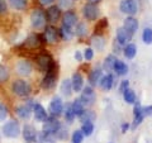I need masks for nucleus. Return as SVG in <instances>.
<instances>
[{
  "mask_svg": "<svg viewBox=\"0 0 152 143\" xmlns=\"http://www.w3.org/2000/svg\"><path fill=\"white\" fill-rule=\"evenodd\" d=\"M8 115H9V110H8L7 105H4L3 103H0V122L5 120L8 118Z\"/></svg>",
  "mask_w": 152,
  "mask_h": 143,
  "instance_id": "c03bdc74",
  "label": "nucleus"
},
{
  "mask_svg": "<svg viewBox=\"0 0 152 143\" xmlns=\"http://www.w3.org/2000/svg\"><path fill=\"white\" fill-rule=\"evenodd\" d=\"M83 55H81V52H79V51H76V53H75V60L77 61V62H81L83 61Z\"/></svg>",
  "mask_w": 152,
  "mask_h": 143,
  "instance_id": "603ef678",
  "label": "nucleus"
},
{
  "mask_svg": "<svg viewBox=\"0 0 152 143\" xmlns=\"http://www.w3.org/2000/svg\"><path fill=\"white\" fill-rule=\"evenodd\" d=\"M142 39L146 45H152V28H145L142 32Z\"/></svg>",
  "mask_w": 152,
  "mask_h": 143,
  "instance_id": "58836bf2",
  "label": "nucleus"
},
{
  "mask_svg": "<svg viewBox=\"0 0 152 143\" xmlns=\"http://www.w3.org/2000/svg\"><path fill=\"white\" fill-rule=\"evenodd\" d=\"M32 110H33V114H34V119L37 122H41V123H43L47 117H48V114H47L46 112V109L41 105V104H34L32 108Z\"/></svg>",
  "mask_w": 152,
  "mask_h": 143,
  "instance_id": "6ab92c4d",
  "label": "nucleus"
},
{
  "mask_svg": "<svg viewBox=\"0 0 152 143\" xmlns=\"http://www.w3.org/2000/svg\"><path fill=\"white\" fill-rule=\"evenodd\" d=\"M123 28L128 32L133 34V33H136L137 29H138V20L134 18V17H127L124 19V22H123Z\"/></svg>",
  "mask_w": 152,
  "mask_h": 143,
  "instance_id": "a211bd4d",
  "label": "nucleus"
},
{
  "mask_svg": "<svg viewBox=\"0 0 152 143\" xmlns=\"http://www.w3.org/2000/svg\"><path fill=\"white\" fill-rule=\"evenodd\" d=\"M128 129H129V124H128V123H123L122 124V133H127Z\"/></svg>",
  "mask_w": 152,
  "mask_h": 143,
  "instance_id": "864d4df0",
  "label": "nucleus"
},
{
  "mask_svg": "<svg viewBox=\"0 0 152 143\" xmlns=\"http://www.w3.org/2000/svg\"><path fill=\"white\" fill-rule=\"evenodd\" d=\"M64 115H65L66 122H69V123H72L74 119L76 118L72 112V108H71V103H67L66 105H64Z\"/></svg>",
  "mask_w": 152,
  "mask_h": 143,
  "instance_id": "473e14b6",
  "label": "nucleus"
},
{
  "mask_svg": "<svg viewBox=\"0 0 152 143\" xmlns=\"http://www.w3.org/2000/svg\"><path fill=\"white\" fill-rule=\"evenodd\" d=\"M123 95V99H124V101L127 104H134L136 100H137V96H136V93L133 91L132 89L128 88L127 90H124V91L122 93Z\"/></svg>",
  "mask_w": 152,
  "mask_h": 143,
  "instance_id": "7c9ffc66",
  "label": "nucleus"
},
{
  "mask_svg": "<svg viewBox=\"0 0 152 143\" xmlns=\"http://www.w3.org/2000/svg\"><path fill=\"white\" fill-rule=\"evenodd\" d=\"M75 34L77 36V37H84V36H86V33H88V27H86V23H79L77 22V24L75 26Z\"/></svg>",
  "mask_w": 152,
  "mask_h": 143,
  "instance_id": "c9c22d12",
  "label": "nucleus"
},
{
  "mask_svg": "<svg viewBox=\"0 0 152 143\" xmlns=\"http://www.w3.org/2000/svg\"><path fill=\"white\" fill-rule=\"evenodd\" d=\"M119 9H121L122 13L133 17L137 12H138V5H137L136 0H122L121 4H119Z\"/></svg>",
  "mask_w": 152,
  "mask_h": 143,
  "instance_id": "1a4fd4ad",
  "label": "nucleus"
},
{
  "mask_svg": "<svg viewBox=\"0 0 152 143\" xmlns=\"http://www.w3.org/2000/svg\"><path fill=\"white\" fill-rule=\"evenodd\" d=\"M81 132L84 133V136H91L94 132V123L93 122H84L81 124Z\"/></svg>",
  "mask_w": 152,
  "mask_h": 143,
  "instance_id": "e433bc0d",
  "label": "nucleus"
},
{
  "mask_svg": "<svg viewBox=\"0 0 152 143\" xmlns=\"http://www.w3.org/2000/svg\"><path fill=\"white\" fill-rule=\"evenodd\" d=\"M128 88H129V81H128V80H122L121 85H119V93H123Z\"/></svg>",
  "mask_w": 152,
  "mask_h": 143,
  "instance_id": "de8ad7c7",
  "label": "nucleus"
},
{
  "mask_svg": "<svg viewBox=\"0 0 152 143\" xmlns=\"http://www.w3.org/2000/svg\"><path fill=\"white\" fill-rule=\"evenodd\" d=\"M12 8L17 9V10H24L28 5V0H9Z\"/></svg>",
  "mask_w": 152,
  "mask_h": 143,
  "instance_id": "f704fd0d",
  "label": "nucleus"
},
{
  "mask_svg": "<svg viewBox=\"0 0 152 143\" xmlns=\"http://www.w3.org/2000/svg\"><path fill=\"white\" fill-rule=\"evenodd\" d=\"M89 3H93V4H96V3H99L100 1V0H88Z\"/></svg>",
  "mask_w": 152,
  "mask_h": 143,
  "instance_id": "5fc2aeb1",
  "label": "nucleus"
},
{
  "mask_svg": "<svg viewBox=\"0 0 152 143\" xmlns=\"http://www.w3.org/2000/svg\"><path fill=\"white\" fill-rule=\"evenodd\" d=\"M46 23H47L46 13L42 9H34L31 13V24L34 29H42V28H45Z\"/></svg>",
  "mask_w": 152,
  "mask_h": 143,
  "instance_id": "f03ea898",
  "label": "nucleus"
},
{
  "mask_svg": "<svg viewBox=\"0 0 152 143\" xmlns=\"http://www.w3.org/2000/svg\"><path fill=\"white\" fill-rule=\"evenodd\" d=\"M71 108H72V112L75 114V117H81V114L85 112V107L84 104L80 101V99H75L72 103H71Z\"/></svg>",
  "mask_w": 152,
  "mask_h": 143,
  "instance_id": "bb28decb",
  "label": "nucleus"
},
{
  "mask_svg": "<svg viewBox=\"0 0 152 143\" xmlns=\"http://www.w3.org/2000/svg\"><path fill=\"white\" fill-rule=\"evenodd\" d=\"M107 27H108V19L104 18V19H102V20H99L98 24L95 26V34L100 36V33L104 29H107Z\"/></svg>",
  "mask_w": 152,
  "mask_h": 143,
  "instance_id": "a19ab883",
  "label": "nucleus"
},
{
  "mask_svg": "<svg viewBox=\"0 0 152 143\" xmlns=\"http://www.w3.org/2000/svg\"><path fill=\"white\" fill-rule=\"evenodd\" d=\"M9 77H10V71H9V69L4 65H0V84L8 81Z\"/></svg>",
  "mask_w": 152,
  "mask_h": 143,
  "instance_id": "4c0bfd02",
  "label": "nucleus"
},
{
  "mask_svg": "<svg viewBox=\"0 0 152 143\" xmlns=\"http://www.w3.org/2000/svg\"><path fill=\"white\" fill-rule=\"evenodd\" d=\"M83 15L89 22L96 20L98 17H99V8L96 7V4H93V3L85 4L84 8H83Z\"/></svg>",
  "mask_w": 152,
  "mask_h": 143,
  "instance_id": "423d86ee",
  "label": "nucleus"
},
{
  "mask_svg": "<svg viewBox=\"0 0 152 143\" xmlns=\"http://www.w3.org/2000/svg\"><path fill=\"white\" fill-rule=\"evenodd\" d=\"M71 85H72V91L80 93L84 88V77L80 72H75L71 79Z\"/></svg>",
  "mask_w": 152,
  "mask_h": 143,
  "instance_id": "412c9836",
  "label": "nucleus"
},
{
  "mask_svg": "<svg viewBox=\"0 0 152 143\" xmlns=\"http://www.w3.org/2000/svg\"><path fill=\"white\" fill-rule=\"evenodd\" d=\"M8 10V5H7V1L5 0H0V15L5 14Z\"/></svg>",
  "mask_w": 152,
  "mask_h": 143,
  "instance_id": "09e8293b",
  "label": "nucleus"
},
{
  "mask_svg": "<svg viewBox=\"0 0 152 143\" xmlns=\"http://www.w3.org/2000/svg\"><path fill=\"white\" fill-rule=\"evenodd\" d=\"M56 80H57V70H56V63L53 66H51L50 70L46 72V76L42 80V88L46 90L53 89L56 85Z\"/></svg>",
  "mask_w": 152,
  "mask_h": 143,
  "instance_id": "20e7f679",
  "label": "nucleus"
},
{
  "mask_svg": "<svg viewBox=\"0 0 152 143\" xmlns=\"http://www.w3.org/2000/svg\"><path fill=\"white\" fill-rule=\"evenodd\" d=\"M38 141L39 143H57L56 142V137L55 134H51V133H47L45 131H42L38 133Z\"/></svg>",
  "mask_w": 152,
  "mask_h": 143,
  "instance_id": "a878e982",
  "label": "nucleus"
},
{
  "mask_svg": "<svg viewBox=\"0 0 152 143\" xmlns=\"http://www.w3.org/2000/svg\"><path fill=\"white\" fill-rule=\"evenodd\" d=\"M103 76V71L102 69H94L89 72V76H88V80H89V84L90 86H96L99 84V81H100Z\"/></svg>",
  "mask_w": 152,
  "mask_h": 143,
  "instance_id": "5701e85b",
  "label": "nucleus"
},
{
  "mask_svg": "<svg viewBox=\"0 0 152 143\" xmlns=\"http://www.w3.org/2000/svg\"><path fill=\"white\" fill-rule=\"evenodd\" d=\"M39 1H41L42 5H45V7H50V5H52V4H53L55 0H39Z\"/></svg>",
  "mask_w": 152,
  "mask_h": 143,
  "instance_id": "3c124183",
  "label": "nucleus"
},
{
  "mask_svg": "<svg viewBox=\"0 0 152 143\" xmlns=\"http://www.w3.org/2000/svg\"><path fill=\"white\" fill-rule=\"evenodd\" d=\"M142 112H143V115H152V105H148V107H145L142 108Z\"/></svg>",
  "mask_w": 152,
  "mask_h": 143,
  "instance_id": "8fccbe9b",
  "label": "nucleus"
},
{
  "mask_svg": "<svg viewBox=\"0 0 152 143\" xmlns=\"http://www.w3.org/2000/svg\"><path fill=\"white\" fill-rule=\"evenodd\" d=\"M77 14L74 10H66L65 14L62 15V26L69 27V28H74L77 24Z\"/></svg>",
  "mask_w": 152,
  "mask_h": 143,
  "instance_id": "4468645a",
  "label": "nucleus"
},
{
  "mask_svg": "<svg viewBox=\"0 0 152 143\" xmlns=\"http://www.w3.org/2000/svg\"><path fill=\"white\" fill-rule=\"evenodd\" d=\"M60 90L62 95L65 96H70L72 94V85H71V80L70 79H65L62 82H61V86H60Z\"/></svg>",
  "mask_w": 152,
  "mask_h": 143,
  "instance_id": "c756f323",
  "label": "nucleus"
},
{
  "mask_svg": "<svg viewBox=\"0 0 152 143\" xmlns=\"http://www.w3.org/2000/svg\"><path fill=\"white\" fill-rule=\"evenodd\" d=\"M62 127L61 125V122H58V119L56 117H47V119L43 122V127H42V131H45L47 133H51V134H56V132Z\"/></svg>",
  "mask_w": 152,
  "mask_h": 143,
  "instance_id": "39448f33",
  "label": "nucleus"
},
{
  "mask_svg": "<svg viewBox=\"0 0 152 143\" xmlns=\"http://www.w3.org/2000/svg\"><path fill=\"white\" fill-rule=\"evenodd\" d=\"M117 57L114 55H109L105 60H104V63H103V70L105 71H113V66H114V62H115Z\"/></svg>",
  "mask_w": 152,
  "mask_h": 143,
  "instance_id": "72a5a7b5",
  "label": "nucleus"
},
{
  "mask_svg": "<svg viewBox=\"0 0 152 143\" xmlns=\"http://www.w3.org/2000/svg\"><path fill=\"white\" fill-rule=\"evenodd\" d=\"M22 129L17 120H9L3 125V134L7 138H17L20 136Z\"/></svg>",
  "mask_w": 152,
  "mask_h": 143,
  "instance_id": "7ed1b4c3",
  "label": "nucleus"
},
{
  "mask_svg": "<svg viewBox=\"0 0 152 143\" xmlns=\"http://www.w3.org/2000/svg\"><path fill=\"white\" fill-rule=\"evenodd\" d=\"M64 101L60 96H53V99L51 100L50 107H48V112L52 117H60L64 113Z\"/></svg>",
  "mask_w": 152,
  "mask_h": 143,
  "instance_id": "6e6552de",
  "label": "nucleus"
},
{
  "mask_svg": "<svg viewBox=\"0 0 152 143\" xmlns=\"http://www.w3.org/2000/svg\"><path fill=\"white\" fill-rule=\"evenodd\" d=\"M61 15H62V12H61V8L60 7H56V5H50L48 9L46 10V18H47V22L50 23H56L60 20Z\"/></svg>",
  "mask_w": 152,
  "mask_h": 143,
  "instance_id": "ddd939ff",
  "label": "nucleus"
},
{
  "mask_svg": "<svg viewBox=\"0 0 152 143\" xmlns=\"http://www.w3.org/2000/svg\"><path fill=\"white\" fill-rule=\"evenodd\" d=\"M95 93H94V90H93V86H85L81 90V95H80V101H81L84 104V107L86 108V107H90V105H93L94 101H95Z\"/></svg>",
  "mask_w": 152,
  "mask_h": 143,
  "instance_id": "0eeeda50",
  "label": "nucleus"
},
{
  "mask_svg": "<svg viewBox=\"0 0 152 143\" xmlns=\"http://www.w3.org/2000/svg\"><path fill=\"white\" fill-rule=\"evenodd\" d=\"M79 118H80V120L84 123V122H93L94 119L96 118V115H95L91 110H86V109H85V112L81 114V117H79Z\"/></svg>",
  "mask_w": 152,
  "mask_h": 143,
  "instance_id": "ea45409f",
  "label": "nucleus"
},
{
  "mask_svg": "<svg viewBox=\"0 0 152 143\" xmlns=\"http://www.w3.org/2000/svg\"><path fill=\"white\" fill-rule=\"evenodd\" d=\"M83 57H84V60H86V61H91L94 58V48H91V47L85 48L84 53H83Z\"/></svg>",
  "mask_w": 152,
  "mask_h": 143,
  "instance_id": "a18cd8bd",
  "label": "nucleus"
},
{
  "mask_svg": "<svg viewBox=\"0 0 152 143\" xmlns=\"http://www.w3.org/2000/svg\"><path fill=\"white\" fill-rule=\"evenodd\" d=\"M131 38H132V34L131 33H128L124 28H119V29L117 31V37H115V41H117V43L119 45V46H126L129 43V41H131Z\"/></svg>",
  "mask_w": 152,
  "mask_h": 143,
  "instance_id": "f3484780",
  "label": "nucleus"
},
{
  "mask_svg": "<svg viewBox=\"0 0 152 143\" xmlns=\"http://www.w3.org/2000/svg\"><path fill=\"white\" fill-rule=\"evenodd\" d=\"M84 133L81 132V129H76L72 136H71V139H72V143H83L84 141Z\"/></svg>",
  "mask_w": 152,
  "mask_h": 143,
  "instance_id": "79ce46f5",
  "label": "nucleus"
},
{
  "mask_svg": "<svg viewBox=\"0 0 152 143\" xmlns=\"http://www.w3.org/2000/svg\"><path fill=\"white\" fill-rule=\"evenodd\" d=\"M32 105H29V104H22V105H18L17 108H15V113H17V115L20 118V119H23V120H28L31 117H32V113H33V110H32Z\"/></svg>",
  "mask_w": 152,
  "mask_h": 143,
  "instance_id": "dca6fc26",
  "label": "nucleus"
},
{
  "mask_svg": "<svg viewBox=\"0 0 152 143\" xmlns=\"http://www.w3.org/2000/svg\"><path fill=\"white\" fill-rule=\"evenodd\" d=\"M123 55L127 60H133L137 55V46L134 43H128L123 48Z\"/></svg>",
  "mask_w": 152,
  "mask_h": 143,
  "instance_id": "393cba45",
  "label": "nucleus"
},
{
  "mask_svg": "<svg viewBox=\"0 0 152 143\" xmlns=\"http://www.w3.org/2000/svg\"><path fill=\"white\" fill-rule=\"evenodd\" d=\"M134 108H133V117H134V120H133V128H136L137 125H140L142 120L145 119V115H143V112H142V107L138 101H136L134 104Z\"/></svg>",
  "mask_w": 152,
  "mask_h": 143,
  "instance_id": "aec40b11",
  "label": "nucleus"
},
{
  "mask_svg": "<svg viewBox=\"0 0 152 143\" xmlns=\"http://www.w3.org/2000/svg\"><path fill=\"white\" fill-rule=\"evenodd\" d=\"M45 42L50 45H55L58 42V29H56L55 27L52 26H48V27H45Z\"/></svg>",
  "mask_w": 152,
  "mask_h": 143,
  "instance_id": "f8f14e48",
  "label": "nucleus"
},
{
  "mask_svg": "<svg viewBox=\"0 0 152 143\" xmlns=\"http://www.w3.org/2000/svg\"><path fill=\"white\" fill-rule=\"evenodd\" d=\"M15 71L19 76H29L33 71V66L28 60H20L15 65Z\"/></svg>",
  "mask_w": 152,
  "mask_h": 143,
  "instance_id": "9b49d317",
  "label": "nucleus"
},
{
  "mask_svg": "<svg viewBox=\"0 0 152 143\" xmlns=\"http://www.w3.org/2000/svg\"><path fill=\"white\" fill-rule=\"evenodd\" d=\"M91 45H93V48H95L96 51H102L104 48V45H105V42H104V38L102 36L95 34L91 38Z\"/></svg>",
  "mask_w": 152,
  "mask_h": 143,
  "instance_id": "2f4dec72",
  "label": "nucleus"
},
{
  "mask_svg": "<svg viewBox=\"0 0 152 143\" xmlns=\"http://www.w3.org/2000/svg\"><path fill=\"white\" fill-rule=\"evenodd\" d=\"M55 137H56V139H60V141H66V139H67V138H69V132L66 131V129H64L62 127H61L60 129L56 132Z\"/></svg>",
  "mask_w": 152,
  "mask_h": 143,
  "instance_id": "37998d69",
  "label": "nucleus"
},
{
  "mask_svg": "<svg viewBox=\"0 0 152 143\" xmlns=\"http://www.w3.org/2000/svg\"><path fill=\"white\" fill-rule=\"evenodd\" d=\"M74 31L72 28H69V27H65V26H61V28L58 29V36L62 38L64 41H70L71 38L74 37Z\"/></svg>",
  "mask_w": 152,
  "mask_h": 143,
  "instance_id": "cd10ccee",
  "label": "nucleus"
},
{
  "mask_svg": "<svg viewBox=\"0 0 152 143\" xmlns=\"http://www.w3.org/2000/svg\"><path fill=\"white\" fill-rule=\"evenodd\" d=\"M12 91L19 98H28L31 95L32 89H31V85L26 80L19 79L12 84Z\"/></svg>",
  "mask_w": 152,
  "mask_h": 143,
  "instance_id": "f257e3e1",
  "label": "nucleus"
},
{
  "mask_svg": "<svg viewBox=\"0 0 152 143\" xmlns=\"http://www.w3.org/2000/svg\"><path fill=\"white\" fill-rule=\"evenodd\" d=\"M113 71L117 74V76H124L128 72V66H127V63L123 62V61L117 58L115 62H114V66H113Z\"/></svg>",
  "mask_w": 152,
  "mask_h": 143,
  "instance_id": "b1692460",
  "label": "nucleus"
},
{
  "mask_svg": "<svg viewBox=\"0 0 152 143\" xmlns=\"http://www.w3.org/2000/svg\"><path fill=\"white\" fill-rule=\"evenodd\" d=\"M22 134H23V138L29 143L36 142V139L38 138V132L36 131V128L33 125H31V124H26L24 127H23Z\"/></svg>",
  "mask_w": 152,
  "mask_h": 143,
  "instance_id": "2eb2a0df",
  "label": "nucleus"
},
{
  "mask_svg": "<svg viewBox=\"0 0 152 143\" xmlns=\"http://www.w3.org/2000/svg\"><path fill=\"white\" fill-rule=\"evenodd\" d=\"M41 42H42V37L39 34H31L27 38L26 45L28 47H32V48H37V47L41 45Z\"/></svg>",
  "mask_w": 152,
  "mask_h": 143,
  "instance_id": "c85d7f7f",
  "label": "nucleus"
},
{
  "mask_svg": "<svg viewBox=\"0 0 152 143\" xmlns=\"http://www.w3.org/2000/svg\"><path fill=\"white\" fill-rule=\"evenodd\" d=\"M72 4V0H58V7L61 9H69Z\"/></svg>",
  "mask_w": 152,
  "mask_h": 143,
  "instance_id": "49530a36",
  "label": "nucleus"
},
{
  "mask_svg": "<svg viewBox=\"0 0 152 143\" xmlns=\"http://www.w3.org/2000/svg\"><path fill=\"white\" fill-rule=\"evenodd\" d=\"M99 86H100L104 91H109V90H112L113 85H114V77L112 74H107L105 76H102L100 81H99Z\"/></svg>",
  "mask_w": 152,
  "mask_h": 143,
  "instance_id": "4be33fe9",
  "label": "nucleus"
},
{
  "mask_svg": "<svg viewBox=\"0 0 152 143\" xmlns=\"http://www.w3.org/2000/svg\"><path fill=\"white\" fill-rule=\"evenodd\" d=\"M37 66H38V69H39L42 72H47V71L50 70L51 66H53L55 65V61L52 60V57L48 56V55H39V56H37Z\"/></svg>",
  "mask_w": 152,
  "mask_h": 143,
  "instance_id": "9d476101",
  "label": "nucleus"
}]
</instances>
